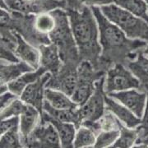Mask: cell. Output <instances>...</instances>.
<instances>
[{"label":"cell","mask_w":148,"mask_h":148,"mask_svg":"<svg viewBox=\"0 0 148 148\" xmlns=\"http://www.w3.org/2000/svg\"><path fill=\"white\" fill-rule=\"evenodd\" d=\"M99 27L101 53L97 69L106 73L116 64L126 66L137 57L147 45V41L131 39L119 27L106 17L99 7L91 8Z\"/></svg>","instance_id":"1"},{"label":"cell","mask_w":148,"mask_h":148,"mask_svg":"<svg viewBox=\"0 0 148 148\" xmlns=\"http://www.w3.org/2000/svg\"><path fill=\"white\" fill-rule=\"evenodd\" d=\"M66 11L81 61H88L97 69L101 46L98 23L91 8L82 5L80 8H68Z\"/></svg>","instance_id":"2"},{"label":"cell","mask_w":148,"mask_h":148,"mask_svg":"<svg viewBox=\"0 0 148 148\" xmlns=\"http://www.w3.org/2000/svg\"><path fill=\"white\" fill-rule=\"evenodd\" d=\"M50 12L56 21L53 30L49 34L50 41L58 47L64 64L78 66L82 61L72 32L67 11L63 8H57Z\"/></svg>","instance_id":"3"},{"label":"cell","mask_w":148,"mask_h":148,"mask_svg":"<svg viewBox=\"0 0 148 148\" xmlns=\"http://www.w3.org/2000/svg\"><path fill=\"white\" fill-rule=\"evenodd\" d=\"M35 14H24L1 8L0 24L1 27H7L15 31L27 42L35 47L51 43L48 35L37 31L35 26Z\"/></svg>","instance_id":"4"},{"label":"cell","mask_w":148,"mask_h":148,"mask_svg":"<svg viewBox=\"0 0 148 148\" xmlns=\"http://www.w3.org/2000/svg\"><path fill=\"white\" fill-rule=\"evenodd\" d=\"M102 13L119 27L128 38L148 42V22L129 11L114 3L101 7Z\"/></svg>","instance_id":"5"},{"label":"cell","mask_w":148,"mask_h":148,"mask_svg":"<svg viewBox=\"0 0 148 148\" xmlns=\"http://www.w3.org/2000/svg\"><path fill=\"white\" fill-rule=\"evenodd\" d=\"M106 76V73L97 70L88 61H82L77 68L76 89L71 95L78 106L83 105L95 90V82Z\"/></svg>","instance_id":"6"},{"label":"cell","mask_w":148,"mask_h":148,"mask_svg":"<svg viewBox=\"0 0 148 148\" xmlns=\"http://www.w3.org/2000/svg\"><path fill=\"white\" fill-rule=\"evenodd\" d=\"M67 0H1V8L24 14H40L68 8Z\"/></svg>","instance_id":"7"},{"label":"cell","mask_w":148,"mask_h":148,"mask_svg":"<svg viewBox=\"0 0 148 148\" xmlns=\"http://www.w3.org/2000/svg\"><path fill=\"white\" fill-rule=\"evenodd\" d=\"M140 83L126 66L116 64L109 69L105 77V91L107 95L130 89H138Z\"/></svg>","instance_id":"8"},{"label":"cell","mask_w":148,"mask_h":148,"mask_svg":"<svg viewBox=\"0 0 148 148\" xmlns=\"http://www.w3.org/2000/svg\"><path fill=\"white\" fill-rule=\"evenodd\" d=\"M105 77L95 82L93 93L83 105L78 106L82 121H96L104 115L106 110Z\"/></svg>","instance_id":"9"},{"label":"cell","mask_w":148,"mask_h":148,"mask_svg":"<svg viewBox=\"0 0 148 148\" xmlns=\"http://www.w3.org/2000/svg\"><path fill=\"white\" fill-rule=\"evenodd\" d=\"M24 147H61L60 139L56 128L49 122H40L28 137Z\"/></svg>","instance_id":"10"},{"label":"cell","mask_w":148,"mask_h":148,"mask_svg":"<svg viewBox=\"0 0 148 148\" xmlns=\"http://www.w3.org/2000/svg\"><path fill=\"white\" fill-rule=\"evenodd\" d=\"M78 66L73 64H63L57 73L51 75L46 84V88L60 90L71 97L77 86Z\"/></svg>","instance_id":"11"},{"label":"cell","mask_w":148,"mask_h":148,"mask_svg":"<svg viewBox=\"0 0 148 148\" xmlns=\"http://www.w3.org/2000/svg\"><path fill=\"white\" fill-rule=\"evenodd\" d=\"M108 95L120 102L132 111L136 116L142 119L147 103V92L141 91L138 89H130L119 92H114Z\"/></svg>","instance_id":"12"},{"label":"cell","mask_w":148,"mask_h":148,"mask_svg":"<svg viewBox=\"0 0 148 148\" xmlns=\"http://www.w3.org/2000/svg\"><path fill=\"white\" fill-rule=\"evenodd\" d=\"M52 74L47 72L41 77L30 84L20 95L21 100L27 105L36 108L38 110L43 113V106L45 102V92L46 89V84Z\"/></svg>","instance_id":"13"},{"label":"cell","mask_w":148,"mask_h":148,"mask_svg":"<svg viewBox=\"0 0 148 148\" xmlns=\"http://www.w3.org/2000/svg\"><path fill=\"white\" fill-rule=\"evenodd\" d=\"M106 110L110 111L123 124L129 128H137L141 123V119L136 116L132 111L120 102L108 95L106 96Z\"/></svg>","instance_id":"14"},{"label":"cell","mask_w":148,"mask_h":148,"mask_svg":"<svg viewBox=\"0 0 148 148\" xmlns=\"http://www.w3.org/2000/svg\"><path fill=\"white\" fill-rule=\"evenodd\" d=\"M38 49L40 53V67L51 74L57 73L64 64L58 47L53 43H49L40 45Z\"/></svg>","instance_id":"15"},{"label":"cell","mask_w":148,"mask_h":148,"mask_svg":"<svg viewBox=\"0 0 148 148\" xmlns=\"http://www.w3.org/2000/svg\"><path fill=\"white\" fill-rule=\"evenodd\" d=\"M41 123L49 122L53 124L58 132V137L61 143V147L63 148H72L73 147V142L77 127L73 123H64L60 122L56 119H53L51 117L48 115L47 113L43 111L41 114Z\"/></svg>","instance_id":"16"},{"label":"cell","mask_w":148,"mask_h":148,"mask_svg":"<svg viewBox=\"0 0 148 148\" xmlns=\"http://www.w3.org/2000/svg\"><path fill=\"white\" fill-rule=\"evenodd\" d=\"M19 118V131L21 133V143L24 147V144L30 134L40 123L41 114L36 108L27 104L25 110L21 113Z\"/></svg>","instance_id":"17"},{"label":"cell","mask_w":148,"mask_h":148,"mask_svg":"<svg viewBox=\"0 0 148 148\" xmlns=\"http://www.w3.org/2000/svg\"><path fill=\"white\" fill-rule=\"evenodd\" d=\"M126 67L129 69L140 83L139 90L148 92V57L142 52L137 57L127 62Z\"/></svg>","instance_id":"18"},{"label":"cell","mask_w":148,"mask_h":148,"mask_svg":"<svg viewBox=\"0 0 148 148\" xmlns=\"http://www.w3.org/2000/svg\"><path fill=\"white\" fill-rule=\"evenodd\" d=\"M17 34V46L16 54L20 60L27 63L34 69L40 68V53L39 49L27 42L18 33Z\"/></svg>","instance_id":"19"},{"label":"cell","mask_w":148,"mask_h":148,"mask_svg":"<svg viewBox=\"0 0 148 148\" xmlns=\"http://www.w3.org/2000/svg\"><path fill=\"white\" fill-rule=\"evenodd\" d=\"M43 111L47 113L48 115L51 117L53 119H56L60 122L64 123H71L76 126L77 129L82 125V119L80 116L78 107L74 109H55L46 100H45Z\"/></svg>","instance_id":"20"},{"label":"cell","mask_w":148,"mask_h":148,"mask_svg":"<svg viewBox=\"0 0 148 148\" xmlns=\"http://www.w3.org/2000/svg\"><path fill=\"white\" fill-rule=\"evenodd\" d=\"M34 70L29 64L19 61L16 63H8L1 60L0 65V83L1 85L8 84L16 80L25 73Z\"/></svg>","instance_id":"21"},{"label":"cell","mask_w":148,"mask_h":148,"mask_svg":"<svg viewBox=\"0 0 148 148\" xmlns=\"http://www.w3.org/2000/svg\"><path fill=\"white\" fill-rule=\"evenodd\" d=\"M46 73L47 71L43 67L40 66V68H38L37 69H34L32 71L25 73L20 76L18 78L9 82L8 84V89L12 93L16 94L20 97V95L22 94V92L29 85L35 82Z\"/></svg>","instance_id":"22"},{"label":"cell","mask_w":148,"mask_h":148,"mask_svg":"<svg viewBox=\"0 0 148 148\" xmlns=\"http://www.w3.org/2000/svg\"><path fill=\"white\" fill-rule=\"evenodd\" d=\"M45 99L55 109H74L78 106L74 102L72 98L60 90L51 88H46L45 92Z\"/></svg>","instance_id":"23"},{"label":"cell","mask_w":148,"mask_h":148,"mask_svg":"<svg viewBox=\"0 0 148 148\" xmlns=\"http://www.w3.org/2000/svg\"><path fill=\"white\" fill-rule=\"evenodd\" d=\"M112 3L129 11L148 22V9L145 0H111Z\"/></svg>","instance_id":"24"},{"label":"cell","mask_w":148,"mask_h":148,"mask_svg":"<svg viewBox=\"0 0 148 148\" xmlns=\"http://www.w3.org/2000/svg\"><path fill=\"white\" fill-rule=\"evenodd\" d=\"M120 134L111 147L129 148L133 147L138 139L137 128H129L124 124L120 123Z\"/></svg>","instance_id":"25"},{"label":"cell","mask_w":148,"mask_h":148,"mask_svg":"<svg viewBox=\"0 0 148 148\" xmlns=\"http://www.w3.org/2000/svg\"><path fill=\"white\" fill-rule=\"evenodd\" d=\"M96 134L90 128L82 125L77 129L73 142V147H94Z\"/></svg>","instance_id":"26"},{"label":"cell","mask_w":148,"mask_h":148,"mask_svg":"<svg viewBox=\"0 0 148 148\" xmlns=\"http://www.w3.org/2000/svg\"><path fill=\"white\" fill-rule=\"evenodd\" d=\"M56 21L51 12L36 14L35 17V26L38 32L48 35L52 32L55 27Z\"/></svg>","instance_id":"27"},{"label":"cell","mask_w":148,"mask_h":148,"mask_svg":"<svg viewBox=\"0 0 148 148\" xmlns=\"http://www.w3.org/2000/svg\"><path fill=\"white\" fill-rule=\"evenodd\" d=\"M1 148H18L24 147L21 143V133L19 127L11 129L8 132L1 134L0 138Z\"/></svg>","instance_id":"28"},{"label":"cell","mask_w":148,"mask_h":148,"mask_svg":"<svg viewBox=\"0 0 148 148\" xmlns=\"http://www.w3.org/2000/svg\"><path fill=\"white\" fill-rule=\"evenodd\" d=\"M119 134H120L119 128L101 131L96 136V141L94 147H111L114 145V143L116 142Z\"/></svg>","instance_id":"29"},{"label":"cell","mask_w":148,"mask_h":148,"mask_svg":"<svg viewBox=\"0 0 148 148\" xmlns=\"http://www.w3.org/2000/svg\"><path fill=\"white\" fill-rule=\"evenodd\" d=\"M26 106L27 104L21 100L20 97L17 98L12 104L7 106L5 109L1 110V119H4L10 117H20Z\"/></svg>","instance_id":"30"},{"label":"cell","mask_w":148,"mask_h":148,"mask_svg":"<svg viewBox=\"0 0 148 148\" xmlns=\"http://www.w3.org/2000/svg\"><path fill=\"white\" fill-rule=\"evenodd\" d=\"M141 119H142L141 123L137 127V130H138V139L135 145H138L141 142H143V140L148 138V92L145 110H144L143 115Z\"/></svg>","instance_id":"31"},{"label":"cell","mask_w":148,"mask_h":148,"mask_svg":"<svg viewBox=\"0 0 148 148\" xmlns=\"http://www.w3.org/2000/svg\"><path fill=\"white\" fill-rule=\"evenodd\" d=\"M19 123H20L19 117H10L4 119H1L0 134H3L11 129L19 127Z\"/></svg>","instance_id":"32"},{"label":"cell","mask_w":148,"mask_h":148,"mask_svg":"<svg viewBox=\"0 0 148 148\" xmlns=\"http://www.w3.org/2000/svg\"><path fill=\"white\" fill-rule=\"evenodd\" d=\"M17 98H19V96L12 93L9 90L0 94V110H2L5 109L7 106L12 104Z\"/></svg>","instance_id":"33"},{"label":"cell","mask_w":148,"mask_h":148,"mask_svg":"<svg viewBox=\"0 0 148 148\" xmlns=\"http://www.w3.org/2000/svg\"><path fill=\"white\" fill-rule=\"evenodd\" d=\"M81 5L86 6L89 8L93 7H103L112 3L111 0H78Z\"/></svg>","instance_id":"34"},{"label":"cell","mask_w":148,"mask_h":148,"mask_svg":"<svg viewBox=\"0 0 148 148\" xmlns=\"http://www.w3.org/2000/svg\"><path fill=\"white\" fill-rule=\"evenodd\" d=\"M133 147H148V138L143 140V142H141L138 145H135Z\"/></svg>","instance_id":"35"},{"label":"cell","mask_w":148,"mask_h":148,"mask_svg":"<svg viewBox=\"0 0 148 148\" xmlns=\"http://www.w3.org/2000/svg\"><path fill=\"white\" fill-rule=\"evenodd\" d=\"M143 53H144V54H145L146 56H147V57H148V43H147V45H146V47L143 49Z\"/></svg>","instance_id":"36"},{"label":"cell","mask_w":148,"mask_h":148,"mask_svg":"<svg viewBox=\"0 0 148 148\" xmlns=\"http://www.w3.org/2000/svg\"><path fill=\"white\" fill-rule=\"evenodd\" d=\"M145 2L147 3V9H148V0H145Z\"/></svg>","instance_id":"37"}]
</instances>
